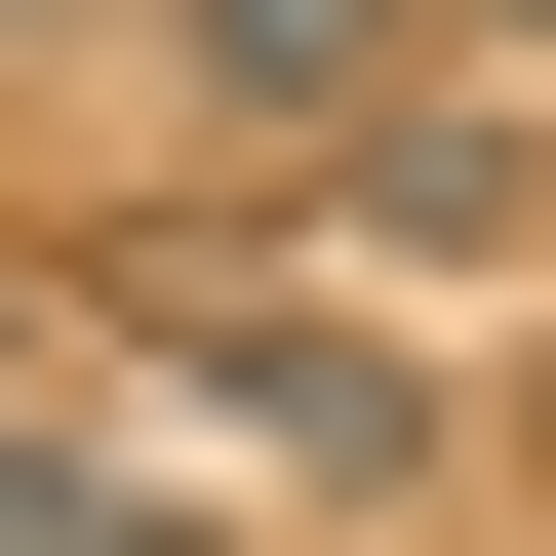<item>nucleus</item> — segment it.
Returning a JSON list of instances; mask_svg holds the SVG:
<instances>
[{
	"label": "nucleus",
	"instance_id": "f257e3e1",
	"mask_svg": "<svg viewBox=\"0 0 556 556\" xmlns=\"http://www.w3.org/2000/svg\"><path fill=\"white\" fill-rule=\"evenodd\" d=\"M80 318H119V358H160V397H199L239 477H318V517H397V477L477 438V397H438V318H358V278H278L239 199H199V239H80Z\"/></svg>",
	"mask_w": 556,
	"mask_h": 556
},
{
	"label": "nucleus",
	"instance_id": "f03ea898",
	"mask_svg": "<svg viewBox=\"0 0 556 556\" xmlns=\"http://www.w3.org/2000/svg\"><path fill=\"white\" fill-rule=\"evenodd\" d=\"M119 40H160V80H199V160H278V199L358 160V119H397V80H477L438 0H119Z\"/></svg>",
	"mask_w": 556,
	"mask_h": 556
},
{
	"label": "nucleus",
	"instance_id": "7ed1b4c3",
	"mask_svg": "<svg viewBox=\"0 0 556 556\" xmlns=\"http://www.w3.org/2000/svg\"><path fill=\"white\" fill-rule=\"evenodd\" d=\"M0 556H199V517H160V477H119L80 397H40V358H0Z\"/></svg>",
	"mask_w": 556,
	"mask_h": 556
},
{
	"label": "nucleus",
	"instance_id": "20e7f679",
	"mask_svg": "<svg viewBox=\"0 0 556 556\" xmlns=\"http://www.w3.org/2000/svg\"><path fill=\"white\" fill-rule=\"evenodd\" d=\"M40 40H119V0H0V80H40Z\"/></svg>",
	"mask_w": 556,
	"mask_h": 556
},
{
	"label": "nucleus",
	"instance_id": "39448f33",
	"mask_svg": "<svg viewBox=\"0 0 556 556\" xmlns=\"http://www.w3.org/2000/svg\"><path fill=\"white\" fill-rule=\"evenodd\" d=\"M438 40H556V0H438Z\"/></svg>",
	"mask_w": 556,
	"mask_h": 556
}]
</instances>
